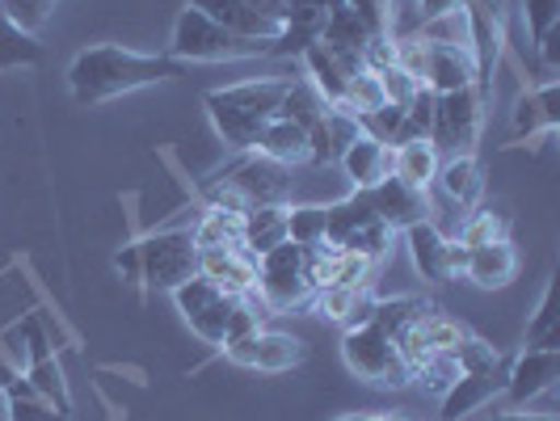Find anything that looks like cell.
I'll use <instances>...</instances> for the list:
<instances>
[{
	"label": "cell",
	"instance_id": "1",
	"mask_svg": "<svg viewBox=\"0 0 560 421\" xmlns=\"http://www.w3.org/2000/svg\"><path fill=\"white\" fill-rule=\"evenodd\" d=\"M182 72H186V63H177L173 56H143V51L118 47V43H97V47L77 51L72 68H68V89L81 106H102V102L127 97L136 89H148V84L177 81Z\"/></svg>",
	"mask_w": 560,
	"mask_h": 421
},
{
	"label": "cell",
	"instance_id": "2",
	"mask_svg": "<svg viewBox=\"0 0 560 421\" xmlns=\"http://www.w3.org/2000/svg\"><path fill=\"white\" fill-rule=\"evenodd\" d=\"M275 43L279 38H245L236 30L211 22L202 9L186 4L173 22V38H168V51L177 63H232V59H261L275 56Z\"/></svg>",
	"mask_w": 560,
	"mask_h": 421
},
{
	"label": "cell",
	"instance_id": "3",
	"mask_svg": "<svg viewBox=\"0 0 560 421\" xmlns=\"http://www.w3.org/2000/svg\"><path fill=\"white\" fill-rule=\"evenodd\" d=\"M329 211V227H325V245L337 253H354V257H366V261H384L388 249H393V227L380 220V211L371 207V195L366 190H354L350 198H341Z\"/></svg>",
	"mask_w": 560,
	"mask_h": 421
},
{
	"label": "cell",
	"instance_id": "4",
	"mask_svg": "<svg viewBox=\"0 0 560 421\" xmlns=\"http://www.w3.org/2000/svg\"><path fill=\"white\" fill-rule=\"evenodd\" d=\"M257 295L270 312L300 308L312 295V249L304 245H279L266 257H257Z\"/></svg>",
	"mask_w": 560,
	"mask_h": 421
},
{
	"label": "cell",
	"instance_id": "5",
	"mask_svg": "<svg viewBox=\"0 0 560 421\" xmlns=\"http://www.w3.org/2000/svg\"><path fill=\"white\" fill-rule=\"evenodd\" d=\"M341 359H346V366L359 379L375 384V388H388L393 393V388H409L413 384V371L405 366L396 341L384 329H375V325L346 329V337H341Z\"/></svg>",
	"mask_w": 560,
	"mask_h": 421
},
{
	"label": "cell",
	"instance_id": "6",
	"mask_svg": "<svg viewBox=\"0 0 560 421\" xmlns=\"http://www.w3.org/2000/svg\"><path fill=\"white\" fill-rule=\"evenodd\" d=\"M140 274L156 291H177L198 274V245L190 232H152L140 241Z\"/></svg>",
	"mask_w": 560,
	"mask_h": 421
},
{
	"label": "cell",
	"instance_id": "7",
	"mask_svg": "<svg viewBox=\"0 0 560 421\" xmlns=\"http://www.w3.org/2000/svg\"><path fill=\"white\" fill-rule=\"evenodd\" d=\"M464 13H468V51H472V68H477V93L480 102L493 97V72H498V59L505 47V0H464Z\"/></svg>",
	"mask_w": 560,
	"mask_h": 421
},
{
	"label": "cell",
	"instance_id": "8",
	"mask_svg": "<svg viewBox=\"0 0 560 421\" xmlns=\"http://www.w3.org/2000/svg\"><path fill=\"white\" fill-rule=\"evenodd\" d=\"M480 118H485V102L468 84L459 93H434V127H430V143L443 152H472L480 140Z\"/></svg>",
	"mask_w": 560,
	"mask_h": 421
},
{
	"label": "cell",
	"instance_id": "9",
	"mask_svg": "<svg viewBox=\"0 0 560 421\" xmlns=\"http://www.w3.org/2000/svg\"><path fill=\"white\" fill-rule=\"evenodd\" d=\"M220 182H224L228 190H236V195L253 207H275V202H287L291 195V168L279 165V161H270V156H261V152H245L236 165H228L224 173H215Z\"/></svg>",
	"mask_w": 560,
	"mask_h": 421
},
{
	"label": "cell",
	"instance_id": "10",
	"mask_svg": "<svg viewBox=\"0 0 560 421\" xmlns=\"http://www.w3.org/2000/svg\"><path fill=\"white\" fill-rule=\"evenodd\" d=\"M173 300H177V308H182V316H186V325H190L202 341L224 346L228 316H232V304H236L228 291H220L211 279L195 274V279L182 282V286L173 291Z\"/></svg>",
	"mask_w": 560,
	"mask_h": 421
},
{
	"label": "cell",
	"instance_id": "11",
	"mask_svg": "<svg viewBox=\"0 0 560 421\" xmlns=\"http://www.w3.org/2000/svg\"><path fill=\"white\" fill-rule=\"evenodd\" d=\"M228 363L249 366V371H291V366L308 363V346L291 334H275V329H257V334L241 337V341H228L224 346Z\"/></svg>",
	"mask_w": 560,
	"mask_h": 421
},
{
	"label": "cell",
	"instance_id": "12",
	"mask_svg": "<svg viewBox=\"0 0 560 421\" xmlns=\"http://www.w3.org/2000/svg\"><path fill=\"white\" fill-rule=\"evenodd\" d=\"M405 241H409V257H413V266H418V274L425 282H451L464 274V261H468V245H459V241H447L439 227L430 224V220H421L405 232Z\"/></svg>",
	"mask_w": 560,
	"mask_h": 421
},
{
	"label": "cell",
	"instance_id": "13",
	"mask_svg": "<svg viewBox=\"0 0 560 421\" xmlns=\"http://www.w3.org/2000/svg\"><path fill=\"white\" fill-rule=\"evenodd\" d=\"M560 379V350H535L527 346L510 371H505V388L502 393L514 400V405H532L535 396L552 393Z\"/></svg>",
	"mask_w": 560,
	"mask_h": 421
},
{
	"label": "cell",
	"instance_id": "14",
	"mask_svg": "<svg viewBox=\"0 0 560 421\" xmlns=\"http://www.w3.org/2000/svg\"><path fill=\"white\" fill-rule=\"evenodd\" d=\"M198 274L211 279L232 300L257 295V257L245 253L241 245H224V249H198Z\"/></svg>",
	"mask_w": 560,
	"mask_h": 421
},
{
	"label": "cell",
	"instance_id": "15",
	"mask_svg": "<svg viewBox=\"0 0 560 421\" xmlns=\"http://www.w3.org/2000/svg\"><path fill=\"white\" fill-rule=\"evenodd\" d=\"M366 195H371V207L380 211V220L393 227V232H409V227L421 224V220L430 215V198H425V190L405 186V182L393 177V173H388L380 186H371Z\"/></svg>",
	"mask_w": 560,
	"mask_h": 421
},
{
	"label": "cell",
	"instance_id": "16",
	"mask_svg": "<svg viewBox=\"0 0 560 421\" xmlns=\"http://www.w3.org/2000/svg\"><path fill=\"white\" fill-rule=\"evenodd\" d=\"M363 136V127H359V118L350 110H341V106H329L325 118L316 122L308 131V143H312V156L308 165H337L341 156H346V148Z\"/></svg>",
	"mask_w": 560,
	"mask_h": 421
},
{
	"label": "cell",
	"instance_id": "17",
	"mask_svg": "<svg viewBox=\"0 0 560 421\" xmlns=\"http://www.w3.org/2000/svg\"><path fill=\"white\" fill-rule=\"evenodd\" d=\"M502 388V366L498 371H459V379L443 393V421H464L468 413H477L480 405H489Z\"/></svg>",
	"mask_w": 560,
	"mask_h": 421
},
{
	"label": "cell",
	"instance_id": "18",
	"mask_svg": "<svg viewBox=\"0 0 560 421\" xmlns=\"http://www.w3.org/2000/svg\"><path fill=\"white\" fill-rule=\"evenodd\" d=\"M434 186L459 207V211H477L480 195H485V165L472 152H455L447 161H439Z\"/></svg>",
	"mask_w": 560,
	"mask_h": 421
},
{
	"label": "cell",
	"instance_id": "19",
	"mask_svg": "<svg viewBox=\"0 0 560 421\" xmlns=\"http://www.w3.org/2000/svg\"><path fill=\"white\" fill-rule=\"evenodd\" d=\"M518 274V253L510 241H489V245H472L468 261H464V279H472L485 291H502Z\"/></svg>",
	"mask_w": 560,
	"mask_h": 421
},
{
	"label": "cell",
	"instance_id": "20",
	"mask_svg": "<svg viewBox=\"0 0 560 421\" xmlns=\"http://www.w3.org/2000/svg\"><path fill=\"white\" fill-rule=\"evenodd\" d=\"M312 304L320 316H329L346 329H359V325H371V312H375V291L371 282H359V286H320L312 295Z\"/></svg>",
	"mask_w": 560,
	"mask_h": 421
},
{
	"label": "cell",
	"instance_id": "21",
	"mask_svg": "<svg viewBox=\"0 0 560 421\" xmlns=\"http://www.w3.org/2000/svg\"><path fill=\"white\" fill-rule=\"evenodd\" d=\"M557 127H560V89H557V81L548 77L544 89H535V93H523V97H518V106H514V140L535 136V131L552 136Z\"/></svg>",
	"mask_w": 560,
	"mask_h": 421
},
{
	"label": "cell",
	"instance_id": "22",
	"mask_svg": "<svg viewBox=\"0 0 560 421\" xmlns=\"http://www.w3.org/2000/svg\"><path fill=\"white\" fill-rule=\"evenodd\" d=\"M337 165L350 173L354 190H371V186H380V182L393 173V148L371 140V136H359V140L346 148V156H341Z\"/></svg>",
	"mask_w": 560,
	"mask_h": 421
},
{
	"label": "cell",
	"instance_id": "23",
	"mask_svg": "<svg viewBox=\"0 0 560 421\" xmlns=\"http://www.w3.org/2000/svg\"><path fill=\"white\" fill-rule=\"evenodd\" d=\"M253 152H261V156H270V161H279V165L295 168V165H308L312 143H308V131H304L300 122H287V118H270Z\"/></svg>",
	"mask_w": 560,
	"mask_h": 421
},
{
	"label": "cell",
	"instance_id": "24",
	"mask_svg": "<svg viewBox=\"0 0 560 421\" xmlns=\"http://www.w3.org/2000/svg\"><path fill=\"white\" fill-rule=\"evenodd\" d=\"M477 89V68L468 51H455V47H430V63H425V89L430 93H459V89Z\"/></svg>",
	"mask_w": 560,
	"mask_h": 421
},
{
	"label": "cell",
	"instance_id": "25",
	"mask_svg": "<svg viewBox=\"0 0 560 421\" xmlns=\"http://www.w3.org/2000/svg\"><path fill=\"white\" fill-rule=\"evenodd\" d=\"M287 211H291L287 202L245 211V241H241V249L253 253V257H266L270 249L287 245V241H291V236H287Z\"/></svg>",
	"mask_w": 560,
	"mask_h": 421
},
{
	"label": "cell",
	"instance_id": "26",
	"mask_svg": "<svg viewBox=\"0 0 560 421\" xmlns=\"http://www.w3.org/2000/svg\"><path fill=\"white\" fill-rule=\"evenodd\" d=\"M439 173V148L430 140H413L393 148V177H400L413 190H430Z\"/></svg>",
	"mask_w": 560,
	"mask_h": 421
},
{
	"label": "cell",
	"instance_id": "27",
	"mask_svg": "<svg viewBox=\"0 0 560 421\" xmlns=\"http://www.w3.org/2000/svg\"><path fill=\"white\" fill-rule=\"evenodd\" d=\"M304 63H308L312 89H316V93H320L329 106H337V102L346 97V84L354 81V77H350V72L337 63V56L329 51V47H325V43H320V38L304 47Z\"/></svg>",
	"mask_w": 560,
	"mask_h": 421
},
{
	"label": "cell",
	"instance_id": "28",
	"mask_svg": "<svg viewBox=\"0 0 560 421\" xmlns=\"http://www.w3.org/2000/svg\"><path fill=\"white\" fill-rule=\"evenodd\" d=\"M198 249H224V245H241L245 241V215L241 211H220L207 207V215L198 220V227L190 232Z\"/></svg>",
	"mask_w": 560,
	"mask_h": 421
},
{
	"label": "cell",
	"instance_id": "29",
	"mask_svg": "<svg viewBox=\"0 0 560 421\" xmlns=\"http://www.w3.org/2000/svg\"><path fill=\"white\" fill-rule=\"evenodd\" d=\"M329 110V102L312 89V81H287V93L279 102V114L275 118H287V122H300L304 131H312L320 118Z\"/></svg>",
	"mask_w": 560,
	"mask_h": 421
},
{
	"label": "cell",
	"instance_id": "30",
	"mask_svg": "<svg viewBox=\"0 0 560 421\" xmlns=\"http://www.w3.org/2000/svg\"><path fill=\"white\" fill-rule=\"evenodd\" d=\"M430 308H434L430 300H413V295H400V300H375L371 325H375V329H384V334L396 341V334H405L409 325H418Z\"/></svg>",
	"mask_w": 560,
	"mask_h": 421
},
{
	"label": "cell",
	"instance_id": "31",
	"mask_svg": "<svg viewBox=\"0 0 560 421\" xmlns=\"http://www.w3.org/2000/svg\"><path fill=\"white\" fill-rule=\"evenodd\" d=\"M527 346L535 350H560V316H557V279H548L539 308L527 320Z\"/></svg>",
	"mask_w": 560,
	"mask_h": 421
},
{
	"label": "cell",
	"instance_id": "32",
	"mask_svg": "<svg viewBox=\"0 0 560 421\" xmlns=\"http://www.w3.org/2000/svg\"><path fill=\"white\" fill-rule=\"evenodd\" d=\"M418 34H421V43H430V47H455V51H468V43H472V34H468V13H464V9H451L443 17L421 22ZM468 56H472V51H468Z\"/></svg>",
	"mask_w": 560,
	"mask_h": 421
},
{
	"label": "cell",
	"instance_id": "33",
	"mask_svg": "<svg viewBox=\"0 0 560 421\" xmlns=\"http://www.w3.org/2000/svg\"><path fill=\"white\" fill-rule=\"evenodd\" d=\"M38 59H43V43L34 34H26V30H18L0 13V72L4 68H30Z\"/></svg>",
	"mask_w": 560,
	"mask_h": 421
},
{
	"label": "cell",
	"instance_id": "34",
	"mask_svg": "<svg viewBox=\"0 0 560 421\" xmlns=\"http://www.w3.org/2000/svg\"><path fill=\"white\" fill-rule=\"evenodd\" d=\"M489 241H510V215L502 207H485V211H472L464 227H459V245H489Z\"/></svg>",
	"mask_w": 560,
	"mask_h": 421
},
{
	"label": "cell",
	"instance_id": "35",
	"mask_svg": "<svg viewBox=\"0 0 560 421\" xmlns=\"http://www.w3.org/2000/svg\"><path fill=\"white\" fill-rule=\"evenodd\" d=\"M388 97H384V81H380V72H371V68H363L354 81L346 84V97L337 102L341 110H350L354 118H363V114L380 110Z\"/></svg>",
	"mask_w": 560,
	"mask_h": 421
},
{
	"label": "cell",
	"instance_id": "36",
	"mask_svg": "<svg viewBox=\"0 0 560 421\" xmlns=\"http://www.w3.org/2000/svg\"><path fill=\"white\" fill-rule=\"evenodd\" d=\"M325 227H329V211L325 207H291L287 211V236H291V245H304V249L325 245Z\"/></svg>",
	"mask_w": 560,
	"mask_h": 421
},
{
	"label": "cell",
	"instance_id": "37",
	"mask_svg": "<svg viewBox=\"0 0 560 421\" xmlns=\"http://www.w3.org/2000/svg\"><path fill=\"white\" fill-rule=\"evenodd\" d=\"M26 379L38 388L43 400H51L59 413H68L72 418V400H68V379H63V371H59L56 359H43V363H30Z\"/></svg>",
	"mask_w": 560,
	"mask_h": 421
},
{
	"label": "cell",
	"instance_id": "38",
	"mask_svg": "<svg viewBox=\"0 0 560 421\" xmlns=\"http://www.w3.org/2000/svg\"><path fill=\"white\" fill-rule=\"evenodd\" d=\"M523 22L532 34V47L544 51L548 38L560 30V0H523Z\"/></svg>",
	"mask_w": 560,
	"mask_h": 421
},
{
	"label": "cell",
	"instance_id": "39",
	"mask_svg": "<svg viewBox=\"0 0 560 421\" xmlns=\"http://www.w3.org/2000/svg\"><path fill=\"white\" fill-rule=\"evenodd\" d=\"M59 0H0V13L13 22L18 30H26V34H43V26L51 22V13H56Z\"/></svg>",
	"mask_w": 560,
	"mask_h": 421
},
{
	"label": "cell",
	"instance_id": "40",
	"mask_svg": "<svg viewBox=\"0 0 560 421\" xmlns=\"http://www.w3.org/2000/svg\"><path fill=\"white\" fill-rule=\"evenodd\" d=\"M451 354H455L459 371H498V366H502V350H498V346H489V341L477 337V334L464 337Z\"/></svg>",
	"mask_w": 560,
	"mask_h": 421
},
{
	"label": "cell",
	"instance_id": "41",
	"mask_svg": "<svg viewBox=\"0 0 560 421\" xmlns=\"http://www.w3.org/2000/svg\"><path fill=\"white\" fill-rule=\"evenodd\" d=\"M418 329L421 337L430 341V350H455L464 337H468V329L459 325V320H451V316H443V312L434 308V312H425L418 320Z\"/></svg>",
	"mask_w": 560,
	"mask_h": 421
},
{
	"label": "cell",
	"instance_id": "42",
	"mask_svg": "<svg viewBox=\"0 0 560 421\" xmlns=\"http://www.w3.org/2000/svg\"><path fill=\"white\" fill-rule=\"evenodd\" d=\"M346 4L359 13V22L371 30V38H375V34H393L396 30L393 0H346Z\"/></svg>",
	"mask_w": 560,
	"mask_h": 421
},
{
	"label": "cell",
	"instance_id": "43",
	"mask_svg": "<svg viewBox=\"0 0 560 421\" xmlns=\"http://www.w3.org/2000/svg\"><path fill=\"white\" fill-rule=\"evenodd\" d=\"M9 421H68V413H59L51 400H43L38 393L9 396Z\"/></svg>",
	"mask_w": 560,
	"mask_h": 421
},
{
	"label": "cell",
	"instance_id": "44",
	"mask_svg": "<svg viewBox=\"0 0 560 421\" xmlns=\"http://www.w3.org/2000/svg\"><path fill=\"white\" fill-rule=\"evenodd\" d=\"M421 384H425V388H430V393H447L451 384H455V379H459V363H455V354H451V350H439V354H434V359H430V363L421 366V375H418Z\"/></svg>",
	"mask_w": 560,
	"mask_h": 421
},
{
	"label": "cell",
	"instance_id": "45",
	"mask_svg": "<svg viewBox=\"0 0 560 421\" xmlns=\"http://www.w3.org/2000/svg\"><path fill=\"white\" fill-rule=\"evenodd\" d=\"M380 81H384V97H388L393 106H409V102L418 97V89H421V84L413 81L405 68H396V63L388 68V72H380Z\"/></svg>",
	"mask_w": 560,
	"mask_h": 421
},
{
	"label": "cell",
	"instance_id": "46",
	"mask_svg": "<svg viewBox=\"0 0 560 421\" xmlns=\"http://www.w3.org/2000/svg\"><path fill=\"white\" fill-rule=\"evenodd\" d=\"M22 337H26V359H30V363L56 359L51 337H47V329H43V320H38V316H26V320H22Z\"/></svg>",
	"mask_w": 560,
	"mask_h": 421
},
{
	"label": "cell",
	"instance_id": "47",
	"mask_svg": "<svg viewBox=\"0 0 560 421\" xmlns=\"http://www.w3.org/2000/svg\"><path fill=\"white\" fill-rule=\"evenodd\" d=\"M224 4H236V9H245V13H261V17L287 26V4H291V0H224Z\"/></svg>",
	"mask_w": 560,
	"mask_h": 421
},
{
	"label": "cell",
	"instance_id": "48",
	"mask_svg": "<svg viewBox=\"0 0 560 421\" xmlns=\"http://www.w3.org/2000/svg\"><path fill=\"white\" fill-rule=\"evenodd\" d=\"M451 9H464V0H418V22H430V17H443Z\"/></svg>",
	"mask_w": 560,
	"mask_h": 421
},
{
	"label": "cell",
	"instance_id": "49",
	"mask_svg": "<svg viewBox=\"0 0 560 421\" xmlns=\"http://www.w3.org/2000/svg\"><path fill=\"white\" fill-rule=\"evenodd\" d=\"M118 270L127 274V282H143V274H140V245H131L127 253H118Z\"/></svg>",
	"mask_w": 560,
	"mask_h": 421
},
{
	"label": "cell",
	"instance_id": "50",
	"mask_svg": "<svg viewBox=\"0 0 560 421\" xmlns=\"http://www.w3.org/2000/svg\"><path fill=\"white\" fill-rule=\"evenodd\" d=\"M493 421H557V413H502Z\"/></svg>",
	"mask_w": 560,
	"mask_h": 421
},
{
	"label": "cell",
	"instance_id": "51",
	"mask_svg": "<svg viewBox=\"0 0 560 421\" xmlns=\"http://www.w3.org/2000/svg\"><path fill=\"white\" fill-rule=\"evenodd\" d=\"M337 421H388V413H346V418Z\"/></svg>",
	"mask_w": 560,
	"mask_h": 421
},
{
	"label": "cell",
	"instance_id": "52",
	"mask_svg": "<svg viewBox=\"0 0 560 421\" xmlns=\"http://www.w3.org/2000/svg\"><path fill=\"white\" fill-rule=\"evenodd\" d=\"M388 421H418V418H405V413H388Z\"/></svg>",
	"mask_w": 560,
	"mask_h": 421
}]
</instances>
